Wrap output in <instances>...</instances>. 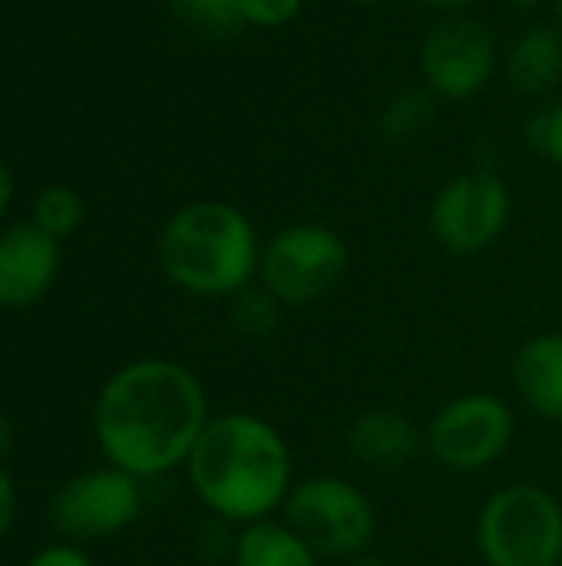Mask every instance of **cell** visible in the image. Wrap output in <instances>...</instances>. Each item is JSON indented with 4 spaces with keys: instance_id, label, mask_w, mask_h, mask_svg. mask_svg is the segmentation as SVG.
<instances>
[{
    "instance_id": "16",
    "label": "cell",
    "mask_w": 562,
    "mask_h": 566,
    "mask_svg": "<svg viewBox=\"0 0 562 566\" xmlns=\"http://www.w3.org/2000/svg\"><path fill=\"white\" fill-rule=\"evenodd\" d=\"M437 96L427 86H407L394 93L381 109V136L388 143H411L424 136L437 119Z\"/></svg>"
},
{
    "instance_id": "26",
    "label": "cell",
    "mask_w": 562,
    "mask_h": 566,
    "mask_svg": "<svg viewBox=\"0 0 562 566\" xmlns=\"http://www.w3.org/2000/svg\"><path fill=\"white\" fill-rule=\"evenodd\" d=\"M421 7L441 10V13H467L477 0H417Z\"/></svg>"
},
{
    "instance_id": "25",
    "label": "cell",
    "mask_w": 562,
    "mask_h": 566,
    "mask_svg": "<svg viewBox=\"0 0 562 566\" xmlns=\"http://www.w3.org/2000/svg\"><path fill=\"white\" fill-rule=\"evenodd\" d=\"M10 202H13V172H10V166L0 159V219L7 216Z\"/></svg>"
},
{
    "instance_id": "13",
    "label": "cell",
    "mask_w": 562,
    "mask_h": 566,
    "mask_svg": "<svg viewBox=\"0 0 562 566\" xmlns=\"http://www.w3.org/2000/svg\"><path fill=\"white\" fill-rule=\"evenodd\" d=\"M513 385L533 415L562 421V332H543L520 345Z\"/></svg>"
},
{
    "instance_id": "32",
    "label": "cell",
    "mask_w": 562,
    "mask_h": 566,
    "mask_svg": "<svg viewBox=\"0 0 562 566\" xmlns=\"http://www.w3.org/2000/svg\"><path fill=\"white\" fill-rule=\"evenodd\" d=\"M560 566H562V564H560Z\"/></svg>"
},
{
    "instance_id": "7",
    "label": "cell",
    "mask_w": 562,
    "mask_h": 566,
    "mask_svg": "<svg viewBox=\"0 0 562 566\" xmlns=\"http://www.w3.org/2000/svg\"><path fill=\"white\" fill-rule=\"evenodd\" d=\"M513 408L490 391H470L447 401L427 424V451L437 464L460 474L494 468L513 444Z\"/></svg>"
},
{
    "instance_id": "10",
    "label": "cell",
    "mask_w": 562,
    "mask_h": 566,
    "mask_svg": "<svg viewBox=\"0 0 562 566\" xmlns=\"http://www.w3.org/2000/svg\"><path fill=\"white\" fill-rule=\"evenodd\" d=\"M142 481L106 464L63 481L50 501V524L70 544H93L126 531L142 511Z\"/></svg>"
},
{
    "instance_id": "9",
    "label": "cell",
    "mask_w": 562,
    "mask_h": 566,
    "mask_svg": "<svg viewBox=\"0 0 562 566\" xmlns=\"http://www.w3.org/2000/svg\"><path fill=\"white\" fill-rule=\"evenodd\" d=\"M513 196L494 169H470L441 186L431 202V232L450 255L487 252L510 226Z\"/></svg>"
},
{
    "instance_id": "23",
    "label": "cell",
    "mask_w": 562,
    "mask_h": 566,
    "mask_svg": "<svg viewBox=\"0 0 562 566\" xmlns=\"http://www.w3.org/2000/svg\"><path fill=\"white\" fill-rule=\"evenodd\" d=\"M17 507H20L17 484H13L10 471L0 464V537H7V531L13 527V521H17Z\"/></svg>"
},
{
    "instance_id": "24",
    "label": "cell",
    "mask_w": 562,
    "mask_h": 566,
    "mask_svg": "<svg viewBox=\"0 0 562 566\" xmlns=\"http://www.w3.org/2000/svg\"><path fill=\"white\" fill-rule=\"evenodd\" d=\"M13 448H17V424L10 415L0 411V464H3V458H10Z\"/></svg>"
},
{
    "instance_id": "12",
    "label": "cell",
    "mask_w": 562,
    "mask_h": 566,
    "mask_svg": "<svg viewBox=\"0 0 562 566\" xmlns=\"http://www.w3.org/2000/svg\"><path fill=\"white\" fill-rule=\"evenodd\" d=\"M424 444H427L424 431L404 411H394L384 405L361 411L348 428L351 454L374 471H397L411 464Z\"/></svg>"
},
{
    "instance_id": "22",
    "label": "cell",
    "mask_w": 562,
    "mask_h": 566,
    "mask_svg": "<svg viewBox=\"0 0 562 566\" xmlns=\"http://www.w3.org/2000/svg\"><path fill=\"white\" fill-rule=\"evenodd\" d=\"M26 566H96L93 557L79 547V544H70V541H60V544H46L40 547Z\"/></svg>"
},
{
    "instance_id": "17",
    "label": "cell",
    "mask_w": 562,
    "mask_h": 566,
    "mask_svg": "<svg viewBox=\"0 0 562 566\" xmlns=\"http://www.w3.org/2000/svg\"><path fill=\"white\" fill-rule=\"evenodd\" d=\"M83 216H86V202L76 189L63 186V182H53V186H43L36 196H33V206H30V222L40 226L46 235L53 239H66L73 235L79 226H83Z\"/></svg>"
},
{
    "instance_id": "19",
    "label": "cell",
    "mask_w": 562,
    "mask_h": 566,
    "mask_svg": "<svg viewBox=\"0 0 562 566\" xmlns=\"http://www.w3.org/2000/svg\"><path fill=\"white\" fill-rule=\"evenodd\" d=\"M232 302V325L248 335V338H268L278 325V302L262 289V285H248L238 295L229 298Z\"/></svg>"
},
{
    "instance_id": "3",
    "label": "cell",
    "mask_w": 562,
    "mask_h": 566,
    "mask_svg": "<svg viewBox=\"0 0 562 566\" xmlns=\"http://www.w3.org/2000/svg\"><path fill=\"white\" fill-rule=\"evenodd\" d=\"M262 242L252 219L225 199L176 209L159 232L162 275L195 298H232L255 285Z\"/></svg>"
},
{
    "instance_id": "2",
    "label": "cell",
    "mask_w": 562,
    "mask_h": 566,
    "mask_svg": "<svg viewBox=\"0 0 562 566\" xmlns=\"http://www.w3.org/2000/svg\"><path fill=\"white\" fill-rule=\"evenodd\" d=\"M182 471L202 507L235 527L268 521L295 484L285 434L248 411L209 418Z\"/></svg>"
},
{
    "instance_id": "18",
    "label": "cell",
    "mask_w": 562,
    "mask_h": 566,
    "mask_svg": "<svg viewBox=\"0 0 562 566\" xmlns=\"http://www.w3.org/2000/svg\"><path fill=\"white\" fill-rule=\"evenodd\" d=\"M172 10L205 36H232L245 27L238 0H172Z\"/></svg>"
},
{
    "instance_id": "21",
    "label": "cell",
    "mask_w": 562,
    "mask_h": 566,
    "mask_svg": "<svg viewBox=\"0 0 562 566\" xmlns=\"http://www.w3.org/2000/svg\"><path fill=\"white\" fill-rule=\"evenodd\" d=\"M245 27L255 30H282L298 20L305 0H238Z\"/></svg>"
},
{
    "instance_id": "1",
    "label": "cell",
    "mask_w": 562,
    "mask_h": 566,
    "mask_svg": "<svg viewBox=\"0 0 562 566\" xmlns=\"http://www.w3.org/2000/svg\"><path fill=\"white\" fill-rule=\"evenodd\" d=\"M209 418L195 371L172 358H136L103 381L93 438L106 464L152 481L185 468Z\"/></svg>"
},
{
    "instance_id": "29",
    "label": "cell",
    "mask_w": 562,
    "mask_h": 566,
    "mask_svg": "<svg viewBox=\"0 0 562 566\" xmlns=\"http://www.w3.org/2000/svg\"><path fill=\"white\" fill-rule=\"evenodd\" d=\"M348 3H358V7H381V3H388V0H348Z\"/></svg>"
},
{
    "instance_id": "6",
    "label": "cell",
    "mask_w": 562,
    "mask_h": 566,
    "mask_svg": "<svg viewBox=\"0 0 562 566\" xmlns=\"http://www.w3.org/2000/svg\"><path fill=\"white\" fill-rule=\"evenodd\" d=\"M351 265L344 235L325 222H291L262 245L258 285L285 308L321 302Z\"/></svg>"
},
{
    "instance_id": "31",
    "label": "cell",
    "mask_w": 562,
    "mask_h": 566,
    "mask_svg": "<svg viewBox=\"0 0 562 566\" xmlns=\"http://www.w3.org/2000/svg\"><path fill=\"white\" fill-rule=\"evenodd\" d=\"M0 566H3V564H0Z\"/></svg>"
},
{
    "instance_id": "8",
    "label": "cell",
    "mask_w": 562,
    "mask_h": 566,
    "mask_svg": "<svg viewBox=\"0 0 562 566\" xmlns=\"http://www.w3.org/2000/svg\"><path fill=\"white\" fill-rule=\"evenodd\" d=\"M497 66V36L467 13H447L421 43V80L444 103H467L484 93Z\"/></svg>"
},
{
    "instance_id": "5",
    "label": "cell",
    "mask_w": 562,
    "mask_h": 566,
    "mask_svg": "<svg viewBox=\"0 0 562 566\" xmlns=\"http://www.w3.org/2000/svg\"><path fill=\"white\" fill-rule=\"evenodd\" d=\"M282 521L328 560L361 557L378 534V511L371 497L338 474L295 481L282 504Z\"/></svg>"
},
{
    "instance_id": "4",
    "label": "cell",
    "mask_w": 562,
    "mask_h": 566,
    "mask_svg": "<svg viewBox=\"0 0 562 566\" xmlns=\"http://www.w3.org/2000/svg\"><path fill=\"white\" fill-rule=\"evenodd\" d=\"M477 551L487 566H560L562 504L537 484H510L477 514Z\"/></svg>"
},
{
    "instance_id": "27",
    "label": "cell",
    "mask_w": 562,
    "mask_h": 566,
    "mask_svg": "<svg viewBox=\"0 0 562 566\" xmlns=\"http://www.w3.org/2000/svg\"><path fill=\"white\" fill-rule=\"evenodd\" d=\"M348 566H388L381 557H368V554H361V557H354V560H348Z\"/></svg>"
},
{
    "instance_id": "14",
    "label": "cell",
    "mask_w": 562,
    "mask_h": 566,
    "mask_svg": "<svg viewBox=\"0 0 562 566\" xmlns=\"http://www.w3.org/2000/svg\"><path fill=\"white\" fill-rule=\"evenodd\" d=\"M507 80L523 96H543L562 80V27L530 23L507 50Z\"/></svg>"
},
{
    "instance_id": "20",
    "label": "cell",
    "mask_w": 562,
    "mask_h": 566,
    "mask_svg": "<svg viewBox=\"0 0 562 566\" xmlns=\"http://www.w3.org/2000/svg\"><path fill=\"white\" fill-rule=\"evenodd\" d=\"M527 143H530V149L540 159H547L553 166H562V103L543 106L540 113L530 116Z\"/></svg>"
},
{
    "instance_id": "28",
    "label": "cell",
    "mask_w": 562,
    "mask_h": 566,
    "mask_svg": "<svg viewBox=\"0 0 562 566\" xmlns=\"http://www.w3.org/2000/svg\"><path fill=\"white\" fill-rule=\"evenodd\" d=\"M507 7H513V10H533V7H540V3H547V0H503Z\"/></svg>"
},
{
    "instance_id": "11",
    "label": "cell",
    "mask_w": 562,
    "mask_h": 566,
    "mask_svg": "<svg viewBox=\"0 0 562 566\" xmlns=\"http://www.w3.org/2000/svg\"><path fill=\"white\" fill-rule=\"evenodd\" d=\"M60 275V239L17 222L0 232V308L23 312L46 298Z\"/></svg>"
},
{
    "instance_id": "30",
    "label": "cell",
    "mask_w": 562,
    "mask_h": 566,
    "mask_svg": "<svg viewBox=\"0 0 562 566\" xmlns=\"http://www.w3.org/2000/svg\"><path fill=\"white\" fill-rule=\"evenodd\" d=\"M553 13H556V20H560L562 27V0H553Z\"/></svg>"
},
{
    "instance_id": "15",
    "label": "cell",
    "mask_w": 562,
    "mask_h": 566,
    "mask_svg": "<svg viewBox=\"0 0 562 566\" xmlns=\"http://www.w3.org/2000/svg\"><path fill=\"white\" fill-rule=\"evenodd\" d=\"M235 566H321V557L285 521H255L238 527L232 544Z\"/></svg>"
}]
</instances>
